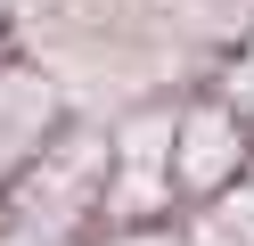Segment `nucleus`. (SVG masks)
<instances>
[{
	"mask_svg": "<svg viewBox=\"0 0 254 246\" xmlns=\"http://www.w3.org/2000/svg\"><path fill=\"white\" fill-rule=\"evenodd\" d=\"M230 90H238V107H254V58L238 66V82H230Z\"/></svg>",
	"mask_w": 254,
	"mask_h": 246,
	"instance_id": "7",
	"label": "nucleus"
},
{
	"mask_svg": "<svg viewBox=\"0 0 254 246\" xmlns=\"http://www.w3.org/2000/svg\"><path fill=\"white\" fill-rule=\"evenodd\" d=\"M115 246H164V238H115Z\"/></svg>",
	"mask_w": 254,
	"mask_h": 246,
	"instance_id": "8",
	"label": "nucleus"
},
{
	"mask_svg": "<svg viewBox=\"0 0 254 246\" xmlns=\"http://www.w3.org/2000/svg\"><path fill=\"white\" fill-rule=\"evenodd\" d=\"M164 156H172V123H148V131H131V140H123V205H156V197H164Z\"/></svg>",
	"mask_w": 254,
	"mask_h": 246,
	"instance_id": "3",
	"label": "nucleus"
},
{
	"mask_svg": "<svg viewBox=\"0 0 254 246\" xmlns=\"http://www.w3.org/2000/svg\"><path fill=\"white\" fill-rule=\"evenodd\" d=\"M230 230L254 246V189H246V197H230Z\"/></svg>",
	"mask_w": 254,
	"mask_h": 246,
	"instance_id": "6",
	"label": "nucleus"
},
{
	"mask_svg": "<svg viewBox=\"0 0 254 246\" xmlns=\"http://www.w3.org/2000/svg\"><path fill=\"white\" fill-rule=\"evenodd\" d=\"M164 16L189 25V33H205V41H230V33L254 25V0H164Z\"/></svg>",
	"mask_w": 254,
	"mask_h": 246,
	"instance_id": "4",
	"label": "nucleus"
},
{
	"mask_svg": "<svg viewBox=\"0 0 254 246\" xmlns=\"http://www.w3.org/2000/svg\"><path fill=\"white\" fill-rule=\"evenodd\" d=\"M230 172H238V123L221 107H197L172 131V180L181 189H221Z\"/></svg>",
	"mask_w": 254,
	"mask_h": 246,
	"instance_id": "1",
	"label": "nucleus"
},
{
	"mask_svg": "<svg viewBox=\"0 0 254 246\" xmlns=\"http://www.w3.org/2000/svg\"><path fill=\"white\" fill-rule=\"evenodd\" d=\"M0 246H58V230H33V222H17V230H0Z\"/></svg>",
	"mask_w": 254,
	"mask_h": 246,
	"instance_id": "5",
	"label": "nucleus"
},
{
	"mask_svg": "<svg viewBox=\"0 0 254 246\" xmlns=\"http://www.w3.org/2000/svg\"><path fill=\"white\" fill-rule=\"evenodd\" d=\"M50 115H58V90H50L41 74H25V66H8V74H0V180H8V172L41 148Z\"/></svg>",
	"mask_w": 254,
	"mask_h": 246,
	"instance_id": "2",
	"label": "nucleus"
}]
</instances>
